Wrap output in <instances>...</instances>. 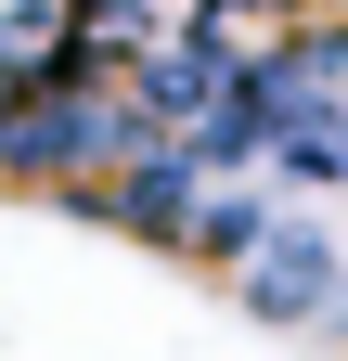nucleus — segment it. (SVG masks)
Segmentation results:
<instances>
[{
	"label": "nucleus",
	"instance_id": "1",
	"mask_svg": "<svg viewBox=\"0 0 348 361\" xmlns=\"http://www.w3.org/2000/svg\"><path fill=\"white\" fill-rule=\"evenodd\" d=\"M232 297L258 310V323H284V336H310V323H348V245L323 233L310 207H271V233H258L245 258H232Z\"/></svg>",
	"mask_w": 348,
	"mask_h": 361
}]
</instances>
